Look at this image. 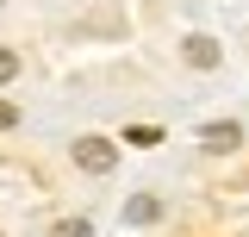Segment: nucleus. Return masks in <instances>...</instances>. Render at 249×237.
Segmentation results:
<instances>
[{
  "mask_svg": "<svg viewBox=\"0 0 249 237\" xmlns=\"http://www.w3.org/2000/svg\"><path fill=\"white\" fill-rule=\"evenodd\" d=\"M112 162H119L112 138H75V169H88V175H106Z\"/></svg>",
  "mask_w": 249,
  "mask_h": 237,
  "instance_id": "nucleus-1",
  "label": "nucleus"
},
{
  "mask_svg": "<svg viewBox=\"0 0 249 237\" xmlns=\"http://www.w3.org/2000/svg\"><path fill=\"white\" fill-rule=\"evenodd\" d=\"M199 144L212 150V156H231V150L243 144V125H237V118H218V125H206V131H199Z\"/></svg>",
  "mask_w": 249,
  "mask_h": 237,
  "instance_id": "nucleus-2",
  "label": "nucleus"
},
{
  "mask_svg": "<svg viewBox=\"0 0 249 237\" xmlns=\"http://www.w3.org/2000/svg\"><path fill=\"white\" fill-rule=\"evenodd\" d=\"M162 218V194H137V200H124V225H156Z\"/></svg>",
  "mask_w": 249,
  "mask_h": 237,
  "instance_id": "nucleus-3",
  "label": "nucleus"
},
{
  "mask_svg": "<svg viewBox=\"0 0 249 237\" xmlns=\"http://www.w3.org/2000/svg\"><path fill=\"white\" fill-rule=\"evenodd\" d=\"M181 57L193 62V69H218V44H212V38H187V44H181Z\"/></svg>",
  "mask_w": 249,
  "mask_h": 237,
  "instance_id": "nucleus-4",
  "label": "nucleus"
},
{
  "mask_svg": "<svg viewBox=\"0 0 249 237\" xmlns=\"http://www.w3.org/2000/svg\"><path fill=\"white\" fill-rule=\"evenodd\" d=\"M124 144H137V150H150V144H162V131H156V125H131V131H124Z\"/></svg>",
  "mask_w": 249,
  "mask_h": 237,
  "instance_id": "nucleus-5",
  "label": "nucleus"
},
{
  "mask_svg": "<svg viewBox=\"0 0 249 237\" xmlns=\"http://www.w3.org/2000/svg\"><path fill=\"white\" fill-rule=\"evenodd\" d=\"M56 237H93V225H88V218H62Z\"/></svg>",
  "mask_w": 249,
  "mask_h": 237,
  "instance_id": "nucleus-6",
  "label": "nucleus"
},
{
  "mask_svg": "<svg viewBox=\"0 0 249 237\" xmlns=\"http://www.w3.org/2000/svg\"><path fill=\"white\" fill-rule=\"evenodd\" d=\"M13 75H19V57H13V50H0V81H13Z\"/></svg>",
  "mask_w": 249,
  "mask_h": 237,
  "instance_id": "nucleus-7",
  "label": "nucleus"
},
{
  "mask_svg": "<svg viewBox=\"0 0 249 237\" xmlns=\"http://www.w3.org/2000/svg\"><path fill=\"white\" fill-rule=\"evenodd\" d=\"M13 125H19V106H13V100H0V131H13Z\"/></svg>",
  "mask_w": 249,
  "mask_h": 237,
  "instance_id": "nucleus-8",
  "label": "nucleus"
}]
</instances>
